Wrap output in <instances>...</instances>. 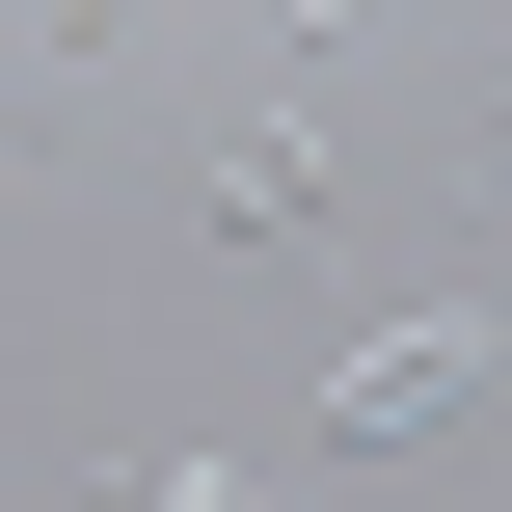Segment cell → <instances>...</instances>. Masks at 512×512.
Instances as JSON below:
<instances>
[{
  "instance_id": "cell-1",
  "label": "cell",
  "mask_w": 512,
  "mask_h": 512,
  "mask_svg": "<svg viewBox=\"0 0 512 512\" xmlns=\"http://www.w3.org/2000/svg\"><path fill=\"white\" fill-rule=\"evenodd\" d=\"M459 405H486V297H405V324L324 351V459H432Z\"/></svg>"
},
{
  "instance_id": "cell-2",
  "label": "cell",
  "mask_w": 512,
  "mask_h": 512,
  "mask_svg": "<svg viewBox=\"0 0 512 512\" xmlns=\"http://www.w3.org/2000/svg\"><path fill=\"white\" fill-rule=\"evenodd\" d=\"M216 216H243V243H297V216H324V135H297V108H243V135H216Z\"/></svg>"
}]
</instances>
